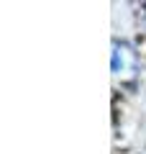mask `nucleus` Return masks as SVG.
I'll use <instances>...</instances> for the list:
<instances>
[{"label": "nucleus", "mask_w": 146, "mask_h": 154, "mask_svg": "<svg viewBox=\"0 0 146 154\" xmlns=\"http://www.w3.org/2000/svg\"><path fill=\"white\" fill-rule=\"evenodd\" d=\"M133 69V51L126 44H115L113 46V72L120 75V72H131Z\"/></svg>", "instance_id": "obj_1"}]
</instances>
